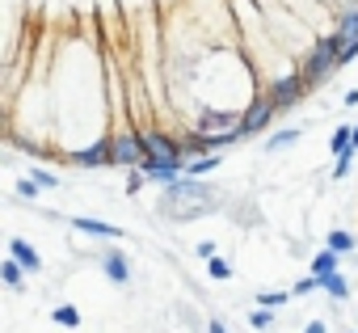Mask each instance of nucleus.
<instances>
[{"mask_svg": "<svg viewBox=\"0 0 358 333\" xmlns=\"http://www.w3.org/2000/svg\"><path fill=\"white\" fill-rule=\"evenodd\" d=\"M51 320H55V325H68V329H76V325H80V312H76L72 304H59V308L51 312Z\"/></svg>", "mask_w": 358, "mask_h": 333, "instance_id": "16", "label": "nucleus"}, {"mask_svg": "<svg viewBox=\"0 0 358 333\" xmlns=\"http://www.w3.org/2000/svg\"><path fill=\"white\" fill-rule=\"evenodd\" d=\"M17 194H26V199H34V194H38V182H17Z\"/></svg>", "mask_w": 358, "mask_h": 333, "instance_id": "25", "label": "nucleus"}, {"mask_svg": "<svg viewBox=\"0 0 358 333\" xmlns=\"http://www.w3.org/2000/svg\"><path fill=\"white\" fill-rule=\"evenodd\" d=\"M143 148H148L152 160H182V156H186L182 143H177V139H164V135H143Z\"/></svg>", "mask_w": 358, "mask_h": 333, "instance_id": "5", "label": "nucleus"}, {"mask_svg": "<svg viewBox=\"0 0 358 333\" xmlns=\"http://www.w3.org/2000/svg\"><path fill=\"white\" fill-rule=\"evenodd\" d=\"M139 173H143V169H139ZM139 173H135V178L127 182V194H135V190H143V182H148V178H139Z\"/></svg>", "mask_w": 358, "mask_h": 333, "instance_id": "26", "label": "nucleus"}, {"mask_svg": "<svg viewBox=\"0 0 358 333\" xmlns=\"http://www.w3.org/2000/svg\"><path fill=\"white\" fill-rule=\"evenodd\" d=\"M101 266H106V274H110V283H131V266H127V257H122V249H106V257H101Z\"/></svg>", "mask_w": 358, "mask_h": 333, "instance_id": "9", "label": "nucleus"}, {"mask_svg": "<svg viewBox=\"0 0 358 333\" xmlns=\"http://www.w3.org/2000/svg\"><path fill=\"white\" fill-rule=\"evenodd\" d=\"M287 299H291L287 291H262V295H257V304H266V308H282Z\"/></svg>", "mask_w": 358, "mask_h": 333, "instance_id": "19", "label": "nucleus"}, {"mask_svg": "<svg viewBox=\"0 0 358 333\" xmlns=\"http://www.w3.org/2000/svg\"><path fill=\"white\" fill-rule=\"evenodd\" d=\"M354 55H358V43H345V51H341V64H350Z\"/></svg>", "mask_w": 358, "mask_h": 333, "instance_id": "28", "label": "nucleus"}, {"mask_svg": "<svg viewBox=\"0 0 358 333\" xmlns=\"http://www.w3.org/2000/svg\"><path fill=\"white\" fill-rule=\"evenodd\" d=\"M303 333H324V320H312V325H308Z\"/></svg>", "mask_w": 358, "mask_h": 333, "instance_id": "29", "label": "nucleus"}, {"mask_svg": "<svg viewBox=\"0 0 358 333\" xmlns=\"http://www.w3.org/2000/svg\"><path fill=\"white\" fill-rule=\"evenodd\" d=\"M308 89V76L303 72H295V76H282L274 89H270V101L278 106V110H287V106H295L299 101V93Z\"/></svg>", "mask_w": 358, "mask_h": 333, "instance_id": "3", "label": "nucleus"}, {"mask_svg": "<svg viewBox=\"0 0 358 333\" xmlns=\"http://www.w3.org/2000/svg\"><path fill=\"white\" fill-rule=\"evenodd\" d=\"M143 160H148L143 135H118L114 139V164H143Z\"/></svg>", "mask_w": 358, "mask_h": 333, "instance_id": "4", "label": "nucleus"}, {"mask_svg": "<svg viewBox=\"0 0 358 333\" xmlns=\"http://www.w3.org/2000/svg\"><path fill=\"white\" fill-rule=\"evenodd\" d=\"M337 270V249H324L312 257V274H333Z\"/></svg>", "mask_w": 358, "mask_h": 333, "instance_id": "14", "label": "nucleus"}, {"mask_svg": "<svg viewBox=\"0 0 358 333\" xmlns=\"http://www.w3.org/2000/svg\"><path fill=\"white\" fill-rule=\"evenodd\" d=\"M139 169H143L148 178H156V182H164V186H173V182H177V173H182V169H186V164H182V160H152V156H148V160L139 164Z\"/></svg>", "mask_w": 358, "mask_h": 333, "instance_id": "6", "label": "nucleus"}, {"mask_svg": "<svg viewBox=\"0 0 358 333\" xmlns=\"http://www.w3.org/2000/svg\"><path fill=\"white\" fill-rule=\"evenodd\" d=\"M0 274H5V283H9L13 291H22V283H26L22 274H30V270H26V266H22L17 257H9V262H5V270H0Z\"/></svg>", "mask_w": 358, "mask_h": 333, "instance_id": "13", "label": "nucleus"}, {"mask_svg": "<svg viewBox=\"0 0 358 333\" xmlns=\"http://www.w3.org/2000/svg\"><path fill=\"white\" fill-rule=\"evenodd\" d=\"M110 160H114V139H101L93 148L72 152V164H110Z\"/></svg>", "mask_w": 358, "mask_h": 333, "instance_id": "8", "label": "nucleus"}, {"mask_svg": "<svg viewBox=\"0 0 358 333\" xmlns=\"http://www.w3.org/2000/svg\"><path fill=\"white\" fill-rule=\"evenodd\" d=\"M316 287H320V274H316V278H299V283H295V295H308V291H316Z\"/></svg>", "mask_w": 358, "mask_h": 333, "instance_id": "23", "label": "nucleus"}, {"mask_svg": "<svg viewBox=\"0 0 358 333\" xmlns=\"http://www.w3.org/2000/svg\"><path fill=\"white\" fill-rule=\"evenodd\" d=\"M211 333H228V329H224V325H220V320H211Z\"/></svg>", "mask_w": 358, "mask_h": 333, "instance_id": "30", "label": "nucleus"}, {"mask_svg": "<svg viewBox=\"0 0 358 333\" xmlns=\"http://www.w3.org/2000/svg\"><path fill=\"white\" fill-rule=\"evenodd\" d=\"M211 203H215V190L211 186H203V182H173L169 194H164V215L190 220V215H203Z\"/></svg>", "mask_w": 358, "mask_h": 333, "instance_id": "1", "label": "nucleus"}, {"mask_svg": "<svg viewBox=\"0 0 358 333\" xmlns=\"http://www.w3.org/2000/svg\"><path fill=\"white\" fill-rule=\"evenodd\" d=\"M9 257H17L30 274H38V270H43V257H38V253H34V245H26L22 236H13V241H9Z\"/></svg>", "mask_w": 358, "mask_h": 333, "instance_id": "10", "label": "nucleus"}, {"mask_svg": "<svg viewBox=\"0 0 358 333\" xmlns=\"http://www.w3.org/2000/svg\"><path fill=\"white\" fill-rule=\"evenodd\" d=\"M345 43H350V38H341V34H329V38H320V43H316V51H312V55H308V64H303L308 85H320V80H324V76L341 64Z\"/></svg>", "mask_w": 358, "mask_h": 333, "instance_id": "2", "label": "nucleus"}, {"mask_svg": "<svg viewBox=\"0 0 358 333\" xmlns=\"http://www.w3.org/2000/svg\"><path fill=\"white\" fill-rule=\"evenodd\" d=\"M207 270H211V278H228L232 270H228V262H220V257H211L207 262Z\"/></svg>", "mask_w": 358, "mask_h": 333, "instance_id": "22", "label": "nucleus"}, {"mask_svg": "<svg viewBox=\"0 0 358 333\" xmlns=\"http://www.w3.org/2000/svg\"><path fill=\"white\" fill-rule=\"evenodd\" d=\"M34 182H38V186H47V190H55V186H59V178H51L47 169H38V173H34Z\"/></svg>", "mask_w": 358, "mask_h": 333, "instance_id": "24", "label": "nucleus"}, {"mask_svg": "<svg viewBox=\"0 0 358 333\" xmlns=\"http://www.w3.org/2000/svg\"><path fill=\"white\" fill-rule=\"evenodd\" d=\"M199 257H207V262H211V257H215V245H211V241H203V245H199Z\"/></svg>", "mask_w": 358, "mask_h": 333, "instance_id": "27", "label": "nucleus"}, {"mask_svg": "<svg viewBox=\"0 0 358 333\" xmlns=\"http://www.w3.org/2000/svg\"><path fill=\"white\" fill-rule=\"evenodd\" d=\"M215 164H220V156H215V152H207V156H199V160L190 164V178H203V173H211V169H215Z\"/></svg>", "mask_w": 358, "mask_h": 333, "instance_id": "17", "label": "nucleus"}, {"mask_svg": "<svg viewBox=\"0 0 358 333\" xmlns=\"http://www.w3.org/2000/svg\"><path fill=\"white\" fill-rule=\"evenodd\" d=\"M270 320H274V316H270V308H266V304H262V308H257V312L249 316V325H253L257 333H262V329H270Z\"/></svg>", "mask_w": 358, "mask_h": 333, "instance_id": "21", "label": "nucleus"}, {"mask_svg": "<svg viewBox=\"0 0 358 333\" xmlns=\"http://www.w3.org/2000/svg\"><path fill=\"white\" fill-rule=\"evenodd\" d=\"M295 139H299V131L291 127V131H278V135H270V143H266V148H287V143H295Z\"/></svg>", "mask_w": 358, "mask_h": 333, "instance_id": "20", "label": "nucleus"}, {"mask_svg": "<svg viewBox=\"0 0 358 333\" xmlns=\"http://www.w3.org/2000/svg\"><path fill=\"white\" fill-rule=\"evenodd\" d=\"M329 148H333V156L354 152V127H337V131H333V139H329Z\"/></svg>", "mask_w": 358, "mask_h": 333, "instance_id": "12", "label": "nucleus"}, {"mask_svg": "<svg viewBox=\"0 0 358 333\" xmlns=\"http://www.w3.org/2000/svg\"><path fill=\"white\" fill-rule=\"evenodd\" d=\"M80 232H89V236H110V241H118L122 236V228H114V224H101V220H72Z\"/></svg>", "mask_w": 358, "mask_h": 333, "instance_id": "11", "label": "nucleus"}, {"mask_svg": "<svg viewBox=\"0 0 358 333\" xmlns=\"http://www.w3.org/2000/svg\"><path fill=\"white\" fill-rule=\"evenodd\" d=\"M320 287H324L333 299H345V278H341L337 270H333V274H320Z\"/></svg>", "mask_w": 358, "mask_h": 333, "instance_id": "15", "label": "nucleus"}, {"mask_svg": "<svg viewBox=\"0 0 358 333\" xmlns=\"http://www.w3.org/2000/svg\"><path fill=\"white\" fill-rule=\"evenodd\" d=\"M329 249H337V253H350L354 249V236L350 232H329V241H324Z\"/></svg>", "mask_w": 358, "mask_h": 333, "instance_id": "18", "label": "nucleus"}, {"mask_svg": "<svg viewBox=\"0 0 358 333\" xmlns=\"http://www.w3.org/2000/svg\"><path fill=\"white\" fill-rule=\"evenodd\" d=\"M274 114H278V106H274L270 97H257V101L249 106V114H241V118H245V135L262 131V127H266V118H274Z\"/></svg>", "mask_w": 358, "mask_h": 333, "instance_id": "7", "label": "nucleus"}]
</instances>
